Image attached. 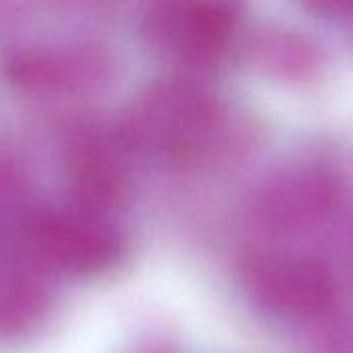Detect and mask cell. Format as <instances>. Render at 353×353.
Instances as JSON below:
<instances>
[{
	"label": "cell",
	"instance_id": "6da1fadb",
	"mask_svg": "<svg viewBox=\"0 0 353 353\" xmlns=\"http://www.w3.org/2000/svg\"><path fill=\"white\" fill-rule=\"evenodd\" d=\"M25 240L37 259L70 273L103 271L116 261L120 250L112 228L70 213L31 217L25 225Z\"/></svg>",
	"mask_w": 353,
	"mask_h": 353
},
{
	"label": "cell",
	"instance_id": "7a4b0ae2",
	"mask_svg": "<svg viewBox=\"0 0 353 353\" xmlns=\"http://www.w3.org/2000/svg\"><path fill=\"white\" fill-rule=\"evenodd\" d=\"M246 279L259 302L285 316H316L335 300L331 275L314 261L259 259Z\"/></svg>",
	"mask_w": 353,
	"mask_h": 353
},
{
	"label": "cell",
	"instance_id": "3957f363",
	"mask_svg": "<svg viewBox=\"0 0 353 353\" xmlns=\"http://www.w3.org/2000/svg\"><path fill=\"white\" fill-rule=\"evenodd\" d=\"M43 285L29 273H8L0 279V329L19 333L37 323L46 310Z\"/></svg>",
	"mask_w": 353,
	"mask_h": 353
},
{
	"label": "cell",
	"instance_id": "277c9868",
	"mask_svg": "<svg viewBox=\"0 0 353 353\" xmlns=\"http://www.w3.org/2000/svg\"><path fill=\"white\" fill-rule=\"evenodd\" d=\"M310 2H316L321 10H333V12H341L353 4V0H310Z\"/></svg>",
	"mask_w": 353,
	"mask_h": 353
}]
</instances>
